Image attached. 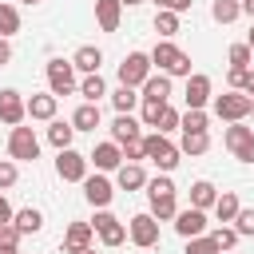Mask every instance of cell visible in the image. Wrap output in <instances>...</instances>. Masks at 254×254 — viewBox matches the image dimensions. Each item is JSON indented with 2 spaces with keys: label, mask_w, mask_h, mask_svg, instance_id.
Here are the masks:
<instances>
[{
  "label": "cell",
  "mask_w": 254,
  "mask_h": 254,
  "mask_svg": "<svg viewBox=\"0 0 254 254\" xmlns=\"http://www.w3.org/2000/svg\"><path fill=\"white\" fill-rule=\"evenodd\" d=\"M151 64H155L159 71H167L171 79H175V75H183V79L190 75V56H187L175 40H159V44L151 48Z\"/></svg>",
  "instance_id": "1"
},
{
  "label": "cell",
  "mask_w": 254,
  "mask_h": 254,
  "mask_svg": "<svg viewBox=\"0 0 254 254\" xmlns=\"http://www.w3.org/2000/svg\"><path fill=\"white\" fill-rule=\"evenodd\" d=\"M143 151H147V159L159 167V171H175L179 167V159H183V151H179V143H171L163 131H151V135H143Z\"/></svg>",
  "instance_id": "2"
},
{
  "label": "cell",
  "mask_w": 254,
  "mask_h": 254,
  "mask_svg": "<svg viewBox=\"0 0 254 254\" xmlns=\"http://www.w3.org/2000/svg\"><path fill=\"white\" fill-rule=\"evenodd\" d=\"M210 107H214V115L222 123H242L246 115H254V99L246 91H222V95L210 99Z\"/></svg>",
  "instance_id": "3"
},
{
  "label": "cell",
  "mask_w": 254,
  "mask_h": 254,
  "mask_svg": "<svg viewBox=\"0 0 254 254\" xmlns=\"http://www.w3.org/2000/svg\"><path fill=\"white\" fill-rule=\"evenodd\" d=\"M44 75H48V91H52V95H71V91H79V79H75V64H71V60H48Z\"/></svg>",
  "instance_id": "4"
},
{
  "label": "cell",
  "mask_w": 254,
  "mask_h": 254,
  "mask_svg": "<svg viewBox=\"0 0 254 254\" xmlns=\"http://www.w3.org/2000/svg\"><path fill=\"white\" fill-rule=\"evenodd\" d=\"M8 159H16V163H36L40 159V139H36V131L32 127H12L8 131Z\"/></svg>",
  "instance_id": "5"
},
{
  "label": "cell",
  "mask_w": 254,
  "mask_h": 254,
  "mask_svg": "<svg viewBox=\"0 0 254 254\" xmlns=\"http://www.w3.org/2000/svg\"><path fill=\"white\" fill-rule=\"evenodd\" d=\"M222 143H226V151L238 163H254V127H246V119L242 123H230L222 131Z\"/></svg>",
  "instance_id": "6"
},
{
  "label": "cell",
  "mask_w": 254,
  "mask_h": 254,
  "mask_svg": "<svg viewBox=\"0 0 254 254\" xmlns=\"http://www.w3.org/2000/svg\"><path fill=\"white\" fill-rule=\"evenodd\" d=\"M151 71H155L151 52H127L123 64H119V83H127V87H143Z\"/></svg>",
  "instance_id": "7"
},
{
  "label": "cell",
  "mask_w": 254,
  "mask_h": 254,
  "mask_svg": "<svg viewBox=\"0 0 254 254\" xmlns=\"http://www.w3.org/2000/svg\"><path fill=\"white\" fill-rule=\"evenodd\" d=\"M87 167H91V159L79 155L75 147L56 151V175H60L64 183H83V179H87Z\"/></svg>",
  "instance_id": "8"
},
{
  "label": "cell",
  "mask_w": 254,
  "mask_h": 254,
  "mask_svg": "<svg viewBox=\"0 0 254 254\" xmlns=\"http://www.w3.org/2000/svg\"><path fill=\"white\" fill-rule=\"evenodd\" d=\"M127 238H131L135 246H143V250L159 246V218H155L151 210H143V214H131V222H127Z\"/></svg>",
  "instance_id": "9"
},
{
  "label": "cell",
  "mask_w": 254,
  "mask_h": 254,
  "mask_svg": "<svg viewBox=\"0 0 254 254\" xmlns=\"http://www.w3.org/2000/svg\"><path fill=\"white\" fill-rule=\"evenodd\" d=\"M91 226H95V234H99V242H103V246H123V242H127V226H123L107 206H103V210H95Z\"/></svg>",
  "instance_id": "10"
},
{
  "label": "cell",
  "mask_w": 254,
  "mask_h": 254,
  "mask_svg": "<svg viewBox=\"0 0 254 254\" xmlns=\"http://www.w3.org/2000/svg\"><path fill=\"white\" fill-rule=\"evenodd\" d=\"M83 198H87L95 210H103V206H111V198H115V183H111L103 171H95V175L83 179Z\"/></svg>",
  "instance_id": "11"
},
{
  "label": "cell",
  "mask_w": 254,
  "mask_h": 254,
  "mask_svg": "<svg viewBox=\"0 0 254 254\" xmlns=\"http://www.w3.org/2000/svg\"><path fill=\"white\" fill-rule=\"evenodd\" d=\"M24 119H28V99H24L16 87H4V91H0V123L20 127Z\"/></svg>",
  "instance_id": "12"
},
{
  "label": "cell",
  "mask_w": 254,
  "mask_h": 254,
  "mask_svg": "<svg viewBox=\"0 0 254 254\" xmlns=\"http://www.w3.org/2000/svg\"><path fill=\"white\" fill-rule=\"evenodd\" d=\"M175 234H179V238H198V234H206V210L183 206V210L175 214Z\"/></svg>",
  "instance_id": "13"
},
{
  "label": "cell",
  "mask_w": 254,
  "mask_h": 254,
  "mask_svg": "<svg viewBox=\"0 0 254 254\" xmlns=\"http://www.w3.org/2000/svg\"><path fill=\"white\" fill-rule=\"evenodd\" d=\"M187 107H206L210 99H214V91H210V75L206 71H190L187 75Z\"/></svg>",
  "instance_id": "14"
},
{
  "label": "cell",
  "mask_w": 254,
  "mask_h": 254,
  "mask_svg": "<svg viewBox=\"0 0 254 254\" xmlns=\"http://www.w3.org/2000/svg\"><path fill=\"white\" fill-rule=\"evenodd\" d=\"M87 159L95 163V171L107 175V171H119V167H123V147H119L115 139H107V143H95V151H91Z\"/></svg>",
  "instance_id": "15"
},
{
  "label": "cell",
  "mask_w": 254,
  "mask_h": 254,
  "mask_svg": "<svg viewBox=\"0 0 254 254\" xmlns=\"http://www.w3.org/2000/svg\"><path fill=\"white\" fill-rule=\"evenodd\" d=\"M91 242H95V226H91V222H67L60 246H64L67 254H79V250H87Z\"/></svg>",
  "instance_id": "16"
},
{
  "label": "cell",
  "mask_w": 254,
  "mask_h": 254,
  "mask_svg": "<svg viewBox=\"0 0 254 254\" xmlns=\"http://www.w3.org/2000/svg\"><path fill=\"white\" fill-rule=\"evenodd\" d=\"M111 139L123 147L131 139H143V119H135L131 111H115V123H111Z\"/></svg>",
  "instance_id": "17"
},
{
  "label": "cell",
  "mask_w": 254,
  "mask_h": 254,
  "mask_svg": "<svg viewBox=\"0 0 254 254\" xmlns=\"http://www.w3.org/2000/svg\"><path fill=\"white\" fill-rule=\"evenodd\" d=\"M56 107H60V95H52V91H36V95H28V119L52 123V119H56Z\"/></svg>",
  "instance_id": "18"
},
{
  "label": "cell",
  "mask_w": 254,
  "mask_h": 254,
  "mask_svg": "<svg viewBox=\"0 0 254 254\" xmlns=\"http://www.w3.org/2000/svg\"><path fill=\"white\" fill-rule=\"evenodd\" d=\"M119 20H123V0H95L99 32H119Z\"/></svg>",
  "instance_id": "19"
},
{
  "label": "cell",
  "mask_w": 254,
  "mask_h": 254,
  "mask_svg": "<svg viewBox=\"0 0 254 254\" xmlns=\"http://www.w3.org/2000/svg\"><path fill=\"white\" fill-rule=\"evenodd\" d=\"M139 95H143V99H155V103H167V99H171V75H167V71H151L147 83L139 87Z\"/></svg>",
  "instance_id": "20"
},
{
  "label": "cell",
  "mask_w": 254,
  "mask_h": 254,
  "mask_svg": "<svg viewBox=\"0 0 254 254\" xmlns=\"http://www.w3.org/2000/svg\"><path fill=\"white\" fill-rule=\"evenodd\" d=\"M115 187H119V190H143V187H147L143 163H123V167L115 171Z\"/></svg>",
  "instance_id": "21"
},
{
  "label": "cell",
  "mask_w": 254,
  "mask_h": 254,
  "mask_svg": "<svg viewBox=\"0 0 254 254\" xmlns=\"http://www.w3.org/2000/svg\"><path fill=\"white\" fill-rule=\"evenodd\" d=\"M71 64H75V71H83V75H91V71H99V64H103V52H99L95 44H83V48H75V56H71Z\"/></svg>",
  "instance_id": "22"
},
{
  "label": "cell",
  "mask_w": 254,
  "mask_h": 254,
  "mask_svg": "<svg viewBox=\"0 0 254 254\" xmlns=\"http://www.w3.org/2000/svg\"><path fill=\"white\" fill-rule=\"evenodd\" d=\"M71 127H75V131H95V127H99V103H87V99H83V103L71 111Z\"/></svg>",
  "instance_id": "23"
},
{
  "label": "cell",
  "mask_w": 254,
  "mask_h": 254,
  "mask_svg": "<svg viewBox=\"0 0 254 254\" xmlns=\"http://www.w3.org/2000/svg\"><path fill=\"white\" fill-rule=\"evenodd\" d=\"M214 198H218V187H214L210 179H198V183H190V206H198V210H210V206H214Z\"/></svg>",
  "instance_id": "24"
},
{
  "label": "cell",
  "mask_w": 254,
  "mask_h": 254,
  "mask_svg": "<svg viewBox=\"0 0 254 254\" xmlns=\"http://www.w3.org/2000/svg\"><path fill=\"white\" fill-rule=\"evenodd\" d=\"M210 210H214V218H218V222H234V214L242 210V202H238V194H234V190H218V198H214V206H210Z\"/></svg>",
  "instance_id": "25"
},
{
  "label": "cell",
  "mask_w": 254,
  "mask_h": 254,
  "mask_svg": "<svg viewBox=\"0 0 254 254\" xmlns=\"http://www.w3.org/2000/svg\"><path fill=\"white\" fill-rule=\"evenodd\" d=\"M71 139H75V127H71V119H67V123H64V119H52V123H48V143H52L56 151L71 147Z\"/></svg>",
  "instance_id": "26"
},
{
  "label": "cell",
  "mask_w": 254,
  "mask_h": 254,
  "mask_svg": "<svg viewBox=\"0 0 254 254\" xmlns=\"http://www.w3.org/2000/svg\"><path fill=\"white\" fill-rule=\"evenodd\" d=\"M206 147H210V131H183V139H179V151L183 155H206Z\"/></svg>",
  "instance_id": "27"
},
{
  "label": "cell",
  "mask_w": 254,
  "mask_h": 254,
  "mask_svg": "<svg viewBox=\"0 0 254 254\" xmlns=\"http://www.w3.org/2000/svg\"><path fill=\"white\" fill-rule=\"evenodd\" d=\"M147 198H151V214L159 222H175V214H179V198L175 194H147Z\"/></svg>",
  "instance_id": "28"
},
{
  "label": "cell",
  "mask_w": 254,
  "mask_h": 254,
  "mask_svg": "<svg viewBox=\"0 0 254 254\" xmlns=\"http://www.w3.org/2000/svg\"><path fill=\"white\" fill-rule=\"evenodd\" d=\"M12 222H16V230H20V234H40V230H44V214H40L36 206L16 210V214H12Z\"/></svg>",
  "instance_id": "29"
},
{
  "label": "cell",
  "mask_w": 254,
  "mask_h": 254,
  "mask_svg": "<svg viewBox=\"0 0 254 254\" xmlns=\"http://www.w3.org/2000/svg\"><path fill=\"white\" fill-rule=\"evenodd\" d=\"M139 103H143L139 87H127V83H119V87L111 91V107H115V111H135Z\"/></svg>",
  "instance_id": "30"
},
{
  "label": "cell",
  "mask_w": 254,
  "mask_h": 254,
  "mask_svg": "<svg viewBox=\"0 0 254 254\" xmlns=\"http://www.w3.org/2000/svg\"><path fill=\"white\" fill-rule=\"evenodd\" d=\"M79 95H83L87 103H99V99L107 95V83H103V75H99V71L83 75V79H79Z\"/></svg>",
  "instance_id": "31"
},
{
  "label": "cell",
  "mask_w": 254,
  "mask_h": 254,
  "mask_svg": "<svg viewBox=\"0 0 254 254\" xmlns=\"http://www.w3.org/2000/svg\"><path fill=\"white\" fill-rule=\"evenodd\" d=\"M210 16H214V24H234L242 16V0H214Z\"/></svg>",
  "instance_id": "32"
},
{
  "label": "cell",
  "mask_w": 254,
  "mask_h": 254,
  "mask_svg": "<svg viewBox=\"0 0 254 254\" xmlns=\"http://www.w3.org/2000/svg\"><path fill=\"white\" fill-rule=\"evenodd\" d=\"M155 32H159V40H175V36H179V12L159 8V12H155Z\"/></svg>",
  "instance_id": "33"
},
{
  "label": "cell",
  "mask_w": 254,
  "mask_h": 254,
  "mask_svg": "<svg viewBox=\"0 0 254 254\" xmlns=\"http://www.w3.org/2000/svg\"><path fill=\"white\" fill-rule=\"evenodd\" d=\"M179 131H210V115H206V107H187Z\"/></svg>",
  "instance_id": "34"
},
{
  "label": "cell",
  "mask_w": 254,
  "mask_h": 254,
  "mask_svg": "<svg viewBox=\"0 0 254 254\" xmlns=\"http://www.w3.org/2000/svg\"><path fill=\"white\" fill-rule=\"evenodd\" d=\"M20 32V8L16 4H0V36H16Z\"/></svg>",
  "instance_id": "35"
},
{
  "label": "cell",
  "mask_w": 254,
  "mask_h": 254,
  "mask_svg": "<svg viewBox=\"0 0 254 254\" xmlns=\"http://www.w3.org/2000/svg\"><path fill=\"white\" fill-rule=\"evenodd\" d=\"M210 238H214V242H218V250H234V246H238V238H242V234H238V230H234V226H226V222H222V226H214V230H210Z\"/></svg>",
  "instance_id": "36"
},
{
  "label": "cell",
  "mask_w": 254,
  "mask_h": 254,
  "mask_svg": "<svg viewBox=\"0 0 254 254\" xmlns=\"http://www.w3.org/2000/svg\"><path fill=\"white\" fill-rule=\"evenodd\" d=\"M183 254H222V250H218V242L210 234H198V238H187V250Z\"/></svg>",
  "instance_id": "37"
},
{
  "label": "cell",
  "mask_w": 254,
  "mask_h": 254,
  "mask_svg": "<svg viewBox=\"0 0 254 254\" xmlns=\"http://www.w3.org/2000/svg\"><path fill=\"white\" fill-rule=\"evenodd\" d=\"M226 60H230V67H250V60H254V52H250V44H230V52H226Z\"/></svg>",
  "instance_id": "38"
},
{
  "label": "cell",
  "mask_w": 254,
  "mask_h": 254,
  "mask_svg": "<svg viewBox=\"0 0 254 254\" xmlns=\"http://www.w3.org/2000/svg\"><path fill=\"white\" fill-rule=\"evenodd\" d=\"M163 107H167V103L143 99V103H139V119H143V127H159V115H163Z\"/></svg>",
  "instance_id": "39"
},
{
  "label": "cell",
  "mask_w": 254,
  "mask_h": 254,
  "mask_svg": "<svg viewBox=\"0 0 254 254\" xmlns=\"http://www.w3.org/2000/svg\"><path fill=\"white\" fill-rule=\"evenodd\" d=\"M179 127H183V111H175V107L167 103V107H163V115H159V127H155V131L171 135V131H179Z\"/></svg>",
  "instance_id": "40"
},
{
  "label": "cell",
  "mask_w": 254,
  "mask_h": 254,
  "mask_svg": "<svg viewBox=\"0 0 254 254\" xmlns=\"http://www.w3.org/2000/svg\"><path fill=\"white\" fill-rule=\"evenodd\" d=\"M16 179H20V167H16V159H0V190L16 187Z\"/></svg>",
  "instance_id": "41"
},
{
  "label": "cell",
  "mask_w": 254,
  "mask_h": 254,
  "mask_svg": "<svg viewBox=\"0 0 254 254\" xmlns=\"http://www.w3.org/2000/svg\"><path fill=\"white\" fill-rule=\"evenodd\" d=\"M147 159V151H143V139H131V143H123V163H143Z\"/></svg>",
  "instance_id": "42"
},
{
  "label": "cell",
  "mask_w": 254,
  "mask_h": 254,
  "mask_svg": "<svg viewBox=\"0 0 254 254\" xmlns=\"http://www.w3.org/2000/svg\"><path fill=\"white\" fill-rule=\"evenodd\" d=\"M234 230H238V234H254V210H250V206H242V210L234 214Z\"/></svg>",
  "instance_id": "43"
},
{
  "label": "cell",
  "mask_w": 254,
  "mask_h": 254,
  "mask_svg": "<svg viewBox=\"0 0 254 254\" xmlns=\"http://www.w3.org/2000/svg\"><path fill=\"white\" fill-rule=\"evenodd\" d=\"M155 4H159V8H167V12H179V16H183V12H190V4H194V0H155Z\"/></svg>",
  "instance_id": "44"
},
{
  "label": "cell",
  "mask_w": 254,
  "mask_h": 254,
  "mask_svg": "<svg viewBox=\"0 0 254 254\" xmlns=\"http://www.w3.org/2000/svg\"><path fill=\"white\" fill-rule=\"evenodd\" d=\"M12 64V44H8V36H0V67H8Z\"/></svg>",
  "instance_id": "45"
},
{
  "label": "cell",
  "mask_w": 254,
  "mask_h": 254,
  "mask_svg": "<svg viewBox=\"0 0 254 254\" xmlns=\"http://www.w3.org/2000/svg\"><path fill=\"white\" fill-rule=\"evenodd\" d=\"M242 75H246L242 67H230V75H226V83H230V91H238V87H242Z\"/></svg>",
  "instance_id": "46"
},
{
  "label": "cell",
  "mask_w": 254,
  "mask_h": 254,
  "mask_svg": "<svg viewBox=\"0 0 254 254\" xmlns=\"http://www.w3.org/2000/svg\"><path fill=\"white\" fill-rule=\"evenodd\" d=\"M238 91H246L250 99H254V67H246V75H242V87Z\"/></svg>",
  "instance_id": "47"
},
{
  "label": "cell",
  "mask_w": 254,
  "mask_h": 254,
  "mask_svg": "<svg viewBox=\"0 0 254 254\" xmlns=\"http://www.w3.org/2000/svg\"><path fill=\"white\" fill-rule=\"evenodd\" d=\"M12 214H16V210H12V202H8L4 190H0V222H12Z\"/></svg>",
  "instance_id": "48"
},
{
  "label": "cell",
  "mask_w": 254,
  "mask_h": 254,
  "mask_svg": "<svg viewBox=\"0 0 254 254\" xmlns=\"http://www.w3.org/2000/svg\"><path fill=\"white\" fill-rule=\"evenodd\" d=\"M0 254H20V246L16 242H0Z\"/></svg>",
  "instance_id": "49"
},
{
  "label": "cell",
  "mask_w": 254,
  "mask_h": 254,
  "mask_svg": "<svg viewBox=\"0 0 254 254\" xmlns=\"http://www.w3.org/2000/svg\"><path fill=\"white\" fill-rule=\"evenodd\" d=\"M242 16H250V20H254V0H242Z\"/></svg>",
  "instance_id": "50"
},
{
  "label": "cell",
  "mask_w": 254,
  "mask_h": 254,
  "mask_svg": "<svg viewBox=\"0 0 254 254\" xmlns=\"http://www.w3.org/2000/svg\"><path fill=\"white\" fill-rule=\"evenodd\" d=\"M135 4H143V0H123V8H135Z\"/></svg>",
  "instance_id": "51"
},
{
  "label": "cell",
  "mask_w": 254,
  "mask_h": 254,
  "mask_svg": "<svg viewBox=\"0 0 254 254\" xmlns=\"http://www.w3.org/2000/svg\"><path fill=\"white\" fill-rule=\"evenodd\" d=\"M246 44H250V52H254V28H250V36H246Z\"/></svg>",
  "instance_id": "52"
},
{
  "label": "cell",
  "mask_w": 254,
  "mask_h": 254,
  "mask_svg": "<svg viewBox=\"0 0 254 254\" xmlns=\"http://www.w3.org/2000/svg\"><path fill=\"white\" fill-rule=\"evenodd\" d=\"M79 254H95V246H87V250H79Z\"/></svg>",
  "instance_id": "53"
},
{
  "label": "cell",
  "mask_w": 254,
  "mask_h": 254,
  "mask_svg": "<svg viewBox=\"0 0 254 254\" xmlns=\"http://www.w3.org/2000/svg\"><path fill=\"white\" fill-rule=\"evenodd\" d=\"M20 4H40V0H20Z\"/></svg>",
  "instance_id": "54"
},
{
  "label": "cell",
  "mask_w": 254,
  "mask_h": 254,
  "mask_svg": "<svg viewBox=\"0 0 254 254\" xmlns=\"http://www.w3.org/2000/svg\"><path fill=\"white\" fill-rule=\"evenodd\" d=\"M222 254H226V250H222Z\"/></svg>",
  "instance_id": "55"
}]
</instances>
